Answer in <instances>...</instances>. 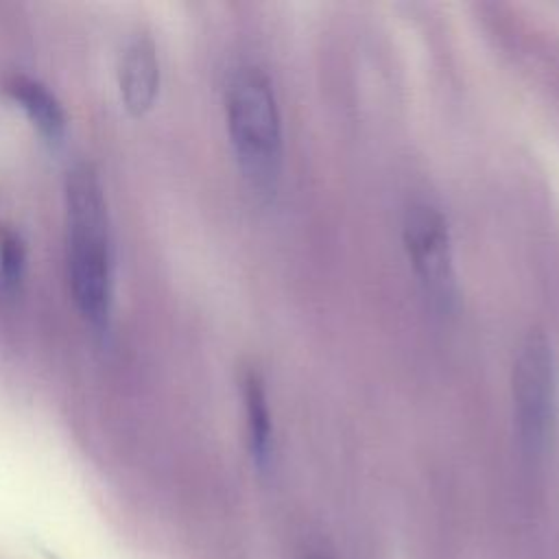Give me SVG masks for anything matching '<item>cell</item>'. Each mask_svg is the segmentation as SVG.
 <instances>
[{
	"label": "cell",
	"instance_id": "8",
	"mask_svg": "<svg viewBox=\"0 0 559 559\" xmlns=\"http://www.w3.org/2000/svg\"><path fill=\"white\" fill-rule=\"evenodd\" d=\"M26 266V247L20 234L11 227H0V286L13 290Z\"/></svg>",
	"mask_w": 559,
	"mask_h": 559
},
{
	"label": "cell",
	"instance_id": "4",
	"mask_svg": "<svg viewBox=\"0 0 559 559\" xmlns=\"http://www.w3.org/2000/svg\"><path fill=\"white\" fill-rule=\"evenodd\" d=\"M402 240L415 275L435 306L450 310L459 301V275L450 223L430 201H413L402 221Z\"/></svg>",
	"mask_w": 559,
	"mask_h": 559
},
{
	"label": "cell",
	"instance_id": "6",
	"mask_svg": "<svg viewBox=\"0 0 559 559\" xmlns=\"http://www.w3.org/2000/svg\"><path fill=\"white\" fill-rule=\"evenodd\" d=\"M2 90L26 111L39 133H44L48 140H59L63 135L68 122L66 111L59 98L41 81L22 72H13L4 79Z\"/></svg>",
	"mask_w": 559,
	"mask_h": 559
},
{
	"label": "cell",
	"instance_id": "2",
	"mask_svg": "<svg viewBox=\"0 0 559 559\" xmlns=\"http://www.w3.org/2000/svg\"><path fill=\"white\" fill-rule=\"evenodd\" d=\"M225 116L242 175L255 192L271 197L284 164V129L277 94L264 68L247 63L231 72Z\"/></svg>",
	"mask_w": 559,
	"mask_h": 559
},
{
	"label": "cell",
	"instance_id": "9",
	"mask_svg": "<svg viewBox=\"0 0 559 559\" xmlns=\"http://www.w3.org/2000/svg\"><path fill=\"white\" fill-rule=\"evenodd\" d=\"M317 559H325V557H317Z\"/></svg>",
	"mask_w": 559,
	"mask_h": 559
},
{
	"label": "cell",
	"instance_id": "1",
	"mask_svg": "<svg viewBox=\"0 0 559 559\" xmlns=\"http://www.w3.org/2000/svg\"><path fill=\"white\" fill-rule=\"evenodd\" d=\"M68 277L79 312L107 325L111 312V242L103 183L92 164L81 162L66 177Z\"/></svg>",
	"mask_w": 559,
	"mask_h": 559
},
{
	"label": "cell",
	"instance_id": "3",
	"mask_svg": "<svg viewBox=\"0 0 559 559\" xmlns=\"http://www.w3.org/2000/svg\"><path fill=\"white\" fill-rule=\"evenodd\" d=\"M559 380L552 343L542 328L520 341L511 369L513 419L522 448L542 456L555 441L559 421Z\"/></svg>",
	"mask_w": 559,
	"mask_h": 559
},
{
	"label": "cell",
	"instance_id": "5",
	"mask_svg": "<svg viewBox=\"0 0 559 559\" xmlns=\"http://www.w3.org/2000/svg\"><path fill=\"white\" fill-rule=\"evenodd\" d=\"M118 85L124 107L142 116L155 103L159 90L157 48L148 35H133L122 50L118 66Z\"/></svg>",
	"mask_w": 559,
	"mask_h": 559
},
{
	"label": "cell",
	"instance_id": "7",
	"mask_svg": "<svg viewBox=\"0 0 559 559\" xmlns=\"http://www.w3.org/2000/svg\"><path fill=\"white\" fill-rule=\"evenodd\" d=\"M242 400L251 459L258 467H266L273 456V419L264 380L255 369H247L242 373Z\"/></svg>",
	"mask_w": 559,
	"mask_h": 559
}]
</instances>
